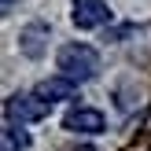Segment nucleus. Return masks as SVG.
<instances>
[{
  "instance_id": "nucleus-7",
  "label": "nucleus",
  "mask_w": 151,
  "mask_h": 151,
  "mask_svg": "<svg viewBox=\"0 0 151 151\" xmlns=\"http://www.w3.org/2000/svg\"><path fill=\"white\" fill-rule=\"evenodd\" d=\"M29 147V137L22 129H15V125H7L4 129V151H26Z\"/></svg>"
},
{
  "instance_id": "nucleus-5",
  "label": "nucleus",
  "mask_w": 151,
  "mask_h": 151,
  "mask_svg": "<svg viewBox=\"0 0 151 151\" xmlns=\"http://www.w3.org/2000/svg\"><path fill=\"white\" fill-rule=\"evenodd\" d=\"M48 33L52 29L44 26V22H29V26L19 33V52L29 55V59H41L44 52H48Z\"/></svg>"
},
{
  "instance_id": "nucleus-4",
  "label": "nucleus",
  "mask_w": 151,
  "mask_h": 151,
  "mask_svg": "<svg viewBox=\"0 0 151 151\" xmlns=\"http://www.w3.org/2000/svg\"><path fill=\"white\" fill-rule=\"evenodd\" d=\"M63 129H70V133H85V137H96V133H103L107 129V122H103V114L96 107H70L63 114Z\"/></svg>"
},
{
  "instance_id": "nucleus-6",
  "label": "nucleus",
  "mask_w": 151,
  "mask_h": 151,
  "mask_svg": "<svg viewBox=\"0 0 151 151\" xmlns=\"http://www.w3.org/2000/svg\"><path fill=\"white\" fill-rule=\"evenodd\" d=\"M37 96H41L44 103H59V100H78V85H74L70 78H63V74H55V78H44L41 85H37Z\"/></svg>"
},
{
  "instance_id": "nucleus-2",
  "label": "nucleus",
  "mask_w": 151,
  "mask_h": 151,
  "mask_svg": "<svg viewBox=\"0 0 151 151\" xmlns=\"http://www.w3.org/2000/svg\"><path fill=\"white\" fill-rule=\"evenodd\" d=\"M48 107H52V103H44L37 92H15L11 100L4 103V114H7V125L22 129V125L44 122V118H48Z\"/></svg>"
},
{
  "instance_id": "nucleus-8",
  "label": "nucleus",
  "mask_w": 151,
  "mask_h": 151,
  "mask_svg": "<svg viewBox=\"0 0 151 151\" xmlns=\"http://www.w3.org/2000/svg\"><path fill=\"white\" fill-rule=\"evenodd\" d=\"M4 11H11V0H4Z\"/></svg>"
},
{
  "instance_id": "nucleus-3",
  "label": "nucleus",
  "mask_w": 151,
  "mask_h": 151,
  "mask_svg": "<svg viewBox=\"0 0 151 151\" xmlns=\"http://www.w3.org/2000/svg\"><path fill=\"white\" fill-rule=\"evenodd\" d=\"M70 22L78 29H100L103 22H111V11L103 0H74L70 4Z\"/></svg>"
},
{
  "instance_id": "nucleus-1",
  "label": "nucleus",
  "mask_w": 151,
  "mask_h": 151,
  "mask_svg": "<svg viewBox=\"0 0 151 151\" xmlns=\"http://www.w3.org/2000/svg\"><path fill=\"white\" fill-rule=\"evenodd\" d=\"M55 66L63 78H70L74 85H85V81H92L96 74H100V55H96V48H88V44H63L55 55Z\"/></svg>"
}]
</instances>
